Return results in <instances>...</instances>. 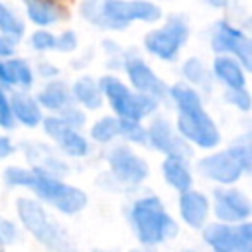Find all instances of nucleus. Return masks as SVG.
<instances>
[{"label": "nucleus", "instance_id": "nucleus-34", "mask_svg": "<svg viewBox=\"0 0 252 252\" xmlns=\"http://www.w3.org/2000/svg\"><path fill=\"white\" fill-rule=\"evenodd\" d=\"M14 53V45L12 41H8L4 35H0V57H8Z\"/></svg>", "mask_w": 252, "mask_h": 252}, {"label": "nucleus", "instance_id": "nucleus-11", "mask_svg": "<svg viewBox=\"0 0 252 252\" xmlns=\"http://www.w3.org/2000/svg\"><path fill=\"white\" fill-rule=\"evenodd\" d=\"M108 163L112 173L122 181L130 185H138L148 177V165L142 158H138L130 148L118 146L108 154Z\"/></svg>", "mask_w": 252, "mask_h": 252}, {"label": "nucleus", "instance_id": "nucleus-3", "mask_svg": "<svg viewBox=\"0 0 252 252\" xmlns=\"http://www.w3.org/2000/svg\"><path fill=\"white\" fill-rule=\"evenodd\" d=\"M83 14L87 20L102 28H126L134 20L156 22L161 12L156 4L146 0H87L83 4Z\"/></svg>", "mask_w": 252, "mask_h": 252}, {"label": "nucleus", "instance_id": "nucleus-28", "mask_svg": "<svg viewBox=\"0 0 252 252\" xmlns=\"http://www.w3.org/2000/svg\"><path fill=\"white\" fill-rule=\"evenodd\" d=\"M226 100L236 104L240 110H248L250 108V94L244 89H228L226 91Z\"/></svg>", "mask_w": 252, "mask_h": 252}, {"label": "nucleus", "instance_id": "nucleus-16", "mask_svg": "<svg viewBox=\"0 0 252 252\" xmlns=\"http://www.w3.org/2000/svg\"><path fill=\"white\" fill-rule=\"evenodd\" d=\"M179 213L191 228H201L209 215V201L203 193L187 189L179 197Z\"/></svg>", "mask_w": 252, "mask_h": 252}, {"label": "nucleus", "instance_id": "nucleus-30", "mask_svg": "<svg viewBox=\"0 0 252 252\" xmlns=\"http://www.w3.org/2000/svg\"><path fill=\"white\" fill-rule=\"evenodd\" d=\"M0 126L2 128H12L14 126V116L10 110V100L6 96V93L0 89Z\"/></svg>", "mask_w": 252, "mask_h": 252}, {"label": "nucleus", "instance_id": "nucleus-17", "mask_svg": "<svg viewBox=\"0 0 252 252\" xmlns=\"http://www.w3.org/2000/svg\"><path fill=\"white\" fill-rule=\"evenodd\" d=\"M215 75L228 89H244V83H246L244 71L232 57H224V55L217 57L215 59Z\"/></svg>", "mask_w": 252, "mask_h": 252}, {"label": "nucleus", "instance_id": "nucleus-2", "mask_svg": "<svg viewBox=\"0 0 252 252\" xmlns=\"http://www.w3.org/2000/svg\"><path fill=\"white\" fill-rule=\"evenodd\" d=\"M171 96L179 108L177 114L179 134L185 140L197 144L199 148H215L220 142V136L211 116L203 110L199 94L185 85H175L171 87Z\"/></svg>", "mask_w": 252, "mask_h": 252}, {"label": "nucleus", "instance_id": "nucleus-25", "mask_svg": "<svg viewBox=\"0 0 252 252\" xmlns=\"http://www.w3.org/2000/svg\"><path fill=\"white\" fill-rule=\"evenodd\" d=\"M6 69L10 73L12 83H18L22 87H30L32 85V69L22 61V59H12L6 63Z\"/></svg>", "mask_w": 252, "mask_h": 252}, {"label": "nucleus", "instance_id": "nucleus-13", "mask_svg": "<svg viewBox=\"0 0 252 252\" xmlns=\"http://www.w3.org/2000/svg\"><path fill=\"white\" fill-rule=\"evenodd\" d=\"M146 138H148V142L156 150L167 154V158L185 159L187 156H191V150L185 144V140L179 138V136H175L173 130H171V126H169V122L163 120V118H158V120L152 122L150 130L146 132Z\"/></svg>", "mask_w": 252, "mask_h": 252}, {"label": "nucleus", "instance_id": "nucleus-22", "mask_svg": "<svg viewBox=\"0 0 252 252\" xmlns=\"http://www.w3.org/2000/svg\"><path fill=\"white\" fill-rule=\"evenodd\" d=\"M69 91L63 83H49L41 93H39V102L51 110H59V108H67L69 104Z\"/></svg>", "mask_w": 252, "mask_h": 252}, {"label": "nucleus", "instance_id": "nucleus-12", "mask_svg": "<svg viewBox=\"0 0 252 252\" xmlns=\"http://www.w3.org/2000/svg\"><path fill=\"white\" fill-rule=\"evenodd\" d=\"M250 201L244 193L236 189H217L215 191V215L222 222H246L250 217Z\"/></svg>", "mask_w": 252, "mask_h": 252}, {"label": "nucleus", "instance_id": "nucleus-24", "mask_svg": "<svg viewBox=\"0 0 252 252\" xmlns=\"http://www.w3.org/2000/svg\"><path fill=\"white\" fill-rule=\"evenodd\" d=\"M0 32L12 39H20L24 33V24L0 2Z\"/></svg>", "mask_w": 252, "mask_h": 252}, {"label": "nucleus", "instance_id": "nucleus-9", "mask_svg": "<svg viewBox=\"0 0 252 252\" xmlns=\"http://www.w3.org/2000/svg\"><path fill=\"white\" fill-rule=\"evenodd\" d=\"M189 35L187 24L181 18H169L167 24L146 35V49L159 59H175Z\"/></svg>", "mask_w": 252, "mask_h": 252}, {"label": "nucleus", "instance_id": "nucleus-31", "mask_svg": "<svg viewBox=\"0 0 252 252\" xmlns=\"http://www.w3.org/2000/svg\"><path fill=\"white\" fill-rule=\"evenodd\" d=\"M14 238H16V228H14V224H12L10 220L0 219V242L10 244Z\"/></svg>", "mask_w": 252, "mask_h": 252}, {"label": "nucleus", "instance_id": "nucleus-15", "mask_svg": "<svg viewBox=\"0 0 252 252\" xmlns=\"http://www.w3.org/2000/svg\"><path fill=\"white\" fill-rule=\"evenodd\" d=\"M128 77L132 81V85L136 87V91L152 100H159L165 94V85L156 77V73L142 61H130L128 67Z\"/></svg>", "mask_w": 252, "mask_h": 252}, {"label": "nucleus", "instance_id": "nucleus-1", "mask_svg": "<svg viewBox=\"0 0 252 252\" xmlns=\"http://www.w3.org/2000/svg\"><path fill=\"white\" fill-rule=\"evenodd\" d=\"M4 179L8 185L33 189V193L39 199L47 201L49 205H53L57 211L65 215H75L87 205V195L81 189L55 179L53 175H49V171L41 167H33V169L8 167L4 173Z\"/></svg>", "mask_w": 252, "mask_h": 252}, {"label": "nucleus", "instance_id": "nucleus-33", "mask_svg": "<svg viewBox=\"0 0 252 252\" xmlns=\"http://www.w3.org/2000/svg\"><path fill=\"white\" fill-rule=\"evenodd\" d=\"M71 128H75V126H81L83 122H85V114L83 112H79V110H75V108H65V118H63Z\"/></svg>", "mask_w": 252, "mask_h": 252}, {"label": "nucleus", "instance_id": "nucleus-19", "mask_svg": "<svg viewBox=\"0 0 252 252\" xmlns=\"http://www.w3.org/2000/svg\"><path fill=\"white\" fill-rule=\"evenodd\" d=\"M163 177H165V181L171 185V187H175L177 191H187V189H191V173H189V169H187V165H185V161L183 159H177V158H167L165 161H163Z\"/></svg>", "mask_w": 252, "mask_h": 252}, {"label": "nucleus", "instance_id": "nucleus-23", "mask_svg": "<svg viewBox=\"0 0 252 252\" xmlns=\"http://www.w3.org/2000/svg\"><path fill=\"white\" fill-rule=\"evenodd\" d=\"M120 134V124H118V118H112V116H106V118H100L93 128H91V136L96 140V142H110L112 138H116Z\"/></svg>", "mask_w": 252, "mask_h": 252}, {"label": "nucleus", "instance_id": "nucleus-18", "mask_svg": "<svg viewBox=\"0 0 252 252\" xmlns=\"http://www.w3.org/2000/svg\"><path fill=\"white\" fill-rule=\"evenodd\" d=\"M10 110H12V116L18 118V120H20L22 124H26V126H35V124L41 120V110H39V106L35 104V100H32V98L26 96L24 93L12 94Z\"/></svg>", "mask_w": 252, "mask_h": 252}, {"label": "nucleus", "instance_id": "nucleus-4", "mask_svg": "<svg viewBox=\"0 0 252 252\" xmlns=\"http://www.w3.org/2000/svg\"><path fill=\"white\" fill-rule=\"evenodd\" d=\"M130 220H132L136 238L146 248L161 244L163 240L177 234L175 220L167 215L163 203L154 195L142 197L132 205Z\"/></svg>", "mask_w": 252, "mask_h": 252}, {"label": "nucleus", "instance_id": "nucleus-14", "mask_svg": "<svg viewBox=\"0 0 252 252\" xmlns=\"http://www.w3.org/2000/svg\"><path fill=\"white\" fill-rule=\"evenodd\" d=\"M43 126H45V132L59 144V148L69 154V156H85L89 146L85 142V138L75 130L71 128L63 118H57V116H51V118H45L43 120Z\"/></svg>", "mask_w": 252, "mask_h": 252}, {"label": "nucleus", "instance_id": "nucleus-35", "mask_svg": "<svg viewBox=\"0 0 252 252\" xmlns=\"http://www.w3.org/2000/svg\"><path fill=\"white\" fill-rule=\"evenodd\" d=\"M12 144H10V140L8 138H4V136H0V159L2 158H6V156H10L12 154Z\"/></svg>", "mask_w": 252, "mask_h": 252}, {"label": "nucleus", "instance_id": "nucleus-29", "mask_svg": "<svg viewBox=\"0 0 252 252\" xmlns=\"http://www.w3.org/2000/svg\"><path fill=\"white\" fill-rule=\"evenodd\" d=\"M55 41H57V37H55L53 33H49V32H35V33L32 35V45H33L35 49H39V51H43V49H53V47H55Z\"/></svg>", "mask_w": 252, "mask_h": 252}, {"label": "nucleus", "instance_id": "nucleus-7", "mask_svg": "<svg viewBox=\"0 0 252 252\" xmlns=\"http://www.w3.org/2000/svg\"><path fill=\"white\" fill-rule=\"evenodd\" d=\"M100 93L106 94L108 102L116 110V114L124 120H140L146 114H150L156 108V100L144 96V94H134L126 85H122L116 77H104L100 81Z\"/></svg>", "mask_w": 252, "mask_h": 252}, {"label": "nucleus", "instance_id": "nucleus-21", "mask_svg": "<svg viewBox=\"0 0 252 252\" xmlns=\"http://www.w3.org/2000/svg\"><path fill=\"white\" fill-rule=\"evenodd\" d=\"M73 96L85 104L87 108H98L100 102H102V93H100V87L89 79V77H83L79 79L75 85H73Z\"/></svg>", "mask_w": 252, "mask_h": 252}, {"label": "nucleus", "instance_id": "nucleus-10", "mask_svg": "<svg viewBox=\"0 0 252 252\" xmlns=\"http://www.w3.org/2000/svg\"><path fill=\"white\" fill-rule=\"evenodd\" d=\"M211 43H213V49L215 51L232 53V55H236V59L246 69L252 67V43H250V39L242 32L234 30L232 26H228L224 22L217 24Z\"/></svg>", "mask_w": 252, "mask_h": 252}, {"label": "nucleus", "instance_id": "nucleus-20", "mask_svg": "<svg viewBox=\"0 0 252 252\" xmlns=\"http://www.w3.org/2000/svg\"><path fill=\"white\" fill-rule=\"evenodd\" d=\"M28 16L37 26H51L59 20V8L53 0H26Z\"/></svg>", "mask_w": 252, "mask_h": 252}, {"label": "nucleus", "instance_id": "nucleus-32", "mask_svg": "<svg viewBox=\"0 0 252 252\" xmlns=\"http://www.w3.org/2000/svg\"><path fill=\"white\" fill-rule=\"evenodd\" d=\"M55 47L57 49H65V51H73L77 47V37L73 32H65L57 41H55Z\"/></svg>", "mask_w": 252, "mask_h": 252}, {"label": "nucleus", "instance_id": "nucleus-5", "mask_svg": "<svg viewBox=\"0 0 252 252\" xmlns=\"http://www.w3.org/2000/svg\"><path fill=\"white\" fill-rule=\"evenodd\" d=\"M18 217L24 222V226L51 252H75L71 238L63 232V228L47 217L43 207L32 199H18Z\"/></svg>", "mask_w": 252, "mask_h": 252}, {"label": "nucleus", "instance_id": "nucleus-6", "mask_svg": "<svg viewBox=\"0 0 252 252\" xmlns=\"http://www.w3.org/2000/svg\"><path fill=\"white\" fill-rule=\"evenodd\" d=\"M250 165H252V156H250L248 144L232 146L220 154L203 158L197 163L201 175L222 185H230L238 181L242 173L250 171Z\"/></svg>", "mask_w": 252, "mask_h": 252}, {"label": "nucleus", "instance_id": "nucleus-27", "mask_svg": "<svg viewBox=\"0 0 252 252\" xmlns=\"http://www.w3.org/2000/svg\"><path fill=\"white\" fill-rule=\"evenodd\" d=\"M183 75L193 83H199V85L207 83V71H205V67H203V63L199 59H189L183 65Z\"/></svg>", "mask_w": 252, "mask_h": 252}, {"label": "nucleus", "instance_id": "nucleus-8", "mask_svg": "<svg viewBox=\"0 0 252 252\" xmlns=\"http://www.w3.org/2000/svg\"><path fill=\"white\" fill-rule=\"evenodd\" d=\"M203 238L213 252H252V224H209Z\"/></svg>", "mask_w": 252, "mask_h": 252}, {"label": "nucleus", "instance_id": "nucleus-37", "mask_svg": "<svg viewBox=\"0 0 252 252\" xmlns=\"http://www.w3.org/2000/svg\"><path fill=\"white\" fill-rule=\"evenodd\" d=\"M132 252H154V250H150V248H140V250H132Z\"/></svg>", "mask_w": 252, "mask_h": 252}, {"label": "nucleus", "instance_id": "nucleus-36", "mask_svg": "<svg viewBox=\"0 0 252 252\" xmlns=\"http://www.w3.org/2000/svg\"><path fill=\"white\" fill-rule=\"evenodd\" d=\"M0 85H12L10 73H8V69H6L4 63H0Z\"/></svg>", "mask_w": 252, "mask_h": 252}, {"label": "nucleus", "instance_id": "nucleus-26", "mask_svg": "<svg viewBox=\"0 0 252 252\" xmlns=\"http://www.w3.org/2000/svg\"><path fill=\"white\" fill-rule=\"evenodd\" d=\"M118 124H120V134L126 136L130 142H138V144H146L148 138H146V130L136 122V120H124V118H118Z\"/></svg>", "mask_w": 252, "mask_h": 252}]
</instances>
